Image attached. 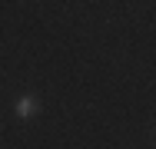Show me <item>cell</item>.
<instances>
[{
	"instance_id": "1",
	"label": "cell",
	"mask_w": 156,
	"mask_h": 149,
	"mask_svg": "<svg viewBox=\"0 0 156 149\" xmlns=\"http://www.w3.org/2000/svg\"><path fill=\"white\" fill-rule=\"evenodd\" d=\"M33 113H37V99L33 96H23L17 103V116H33Z\"/></svg>"
}]
</instances>
